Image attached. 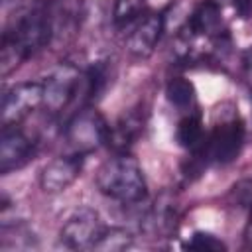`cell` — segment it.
Wrapping results in <instances>:
<instances>
[{"mask_svg":"<svg viewBox=\"0 0 252 252\" xmlns=\"http://www.w3.org/2000/svg\"><path fill=\"white\" fill-rule=\"evenodd\" d=\"M183 246L189 248V250H199V252H220V250H226V244L220 238H217L215 234L205 232V230L193 232L191 238Z\"/></svg>","mask_w":252,"mask_h":252,"instance_id":"20","label":"cell"},{"mask_svg":"<svg viewBox=\"0 0 252 252\" xmlns=\"http://www.w3.org/2000/svg\"><path fill=\"white\" fill-rule=\"evenodd\" d=\"M102 228L104 226H102L98 213L91 207H81L61 226L59 240L63 242V246H67L71 250L93 248L94 242L98 240Z\"/></svg>","mask_w":252,"mask_h":252,"instance_id":"7","label":"cell"},{"mask_svg":"<svg viewBox=\"0 0 252 252\" xmlns=\"http://www.w3.org/2000/svg\"><path fill=\"white\" fill-rule=\"evenodd\" d=\"M108 124L104 116L96 108H83L77 110L65 124V142L69 148V154L77 156H89L96 152L102 144H106L108 138Z\"/></svg>","mask_w":252,"mask_h":252,"instance_id":"4","label":"cell"},{"mask_svg":"<svg viewBox=\"0 0 252 252\" xmlns=\"http://www.w3.org/2000/svg\"><path fill=\"white\" fill-rule=\"evenodd\" d=\"M165 96L171 106H175L179 112H191L197 108V94L195 87L187 79H171L165 87Z\"/></svg>","mask_w":252,"mask_h":252,"instance_id":"17","label":"cell"},{"mask_svg":"<svg viewBox=\"0 0 252 252\" xmlns=\"http://www.w3.org/2000/svg\"><path fill=\"white\" fill-rule=\"evenodd\" d=\"M163 30H165V20L159 12H148L140 16L126 35L128 55L134 59H148L156 51L163 35Z\"/></svg>","mask_w":252,"mask_h":252,"instance_id":"8","label":"cell"},{"mask_svg":"<svg viewBox=\"0 0 252 252\" xmlns=\"http://www.w3.org/2000/svg\"><path fill=\"white\" fill-rule=\"evenodd\" d=\"M234 8L240 14V18H250L252 16V0H236Z\"/></svg>","mask_w":252,"mask_h":252,"instance_id":"22","label":"cell"},{"mask_svg":"<svg viewBox=\"0 0 252 252\" xmlns=\"http://www.w3.org/2000/svg\"><path fill=\"white\" fill-rule=\"evenodd\" d=\"M37 248L33 230L24 222L4 220L0 226V250L2 252H28Z\"/></svg>","mask_w":252,"mask_h":252,"instance_id":"15","label":"cell"},{"mask_svg":"<svg viewBox=\"0 0 252 252\" xmlns=\"http://www.w3.org/2000/svg\"><path fill=\"white\" fill-rule=\"evenodd\" d=\"M220 26H222L220 4H217L215 0H203L201 4H197L187 20V28L191 35H199V37H219Z\"/></svg>","mask_w":252,"mask_h":252,"instance_id":"13","label":"cell"},{"mask_svg":"<svg viewBox=\"0 0 252 252\" xmlns=\"http://www.w3.org/2000/svg\"><path fill=\"white\" fill-rule=\"evenodd\" d=\"M53 41L51 24L47 16V4H35L14 20L12 28L2 33L0 45V75L6 79L26 59L41 51Z\"/></svg>","mask_w":252,"mask_h":252,"instance_id":"1","label":"cell"},{"mask_svg":"<svg viewBox=\"0 0 252 252\" xmlns=\"http://www.w3.org/2000/svg\"><path fill=\"white\" fill-rule=\"evenodd\" d=\"M83 71L73 63H61L43 81V108L47 114H63L77 98H81Z\"/></svg>","mask_w":252,"mask_h":252,"instance_id":"5","label":"cell"},{"mask_svg":"<svg viewBox=\"0 0 252 252\" xmlns=\"http://www.w3.org/2000/svg\"><path fill=\"white\" fill-rule=\"evenodd\" d=\"M246 140V128L244 122L240 120L238 112L232 108L230 114H224L220 120L215 122L213 130L205 136V144L199 152H195V159H201L205 165L207 163H217V165H226L234 161Z\"/></svg>","mask_w":252,"mask_h":252,"instance_id":"3","label":"cell"},{"mask_svg":"<svg viewBox=\"0 0 252 252\" xmlns=\"http://www.w3.org/2000/svg\"><path fill=\"white\" fill-rule=\"evenodd\" d=\"M83 161L85 156H77V154H65L59 156L55 159H51L49 163L43 165V169L39 171V187L43 193H63L67 187H71L81 171H83Z\"/></svg>","mask_w":252,"mask_h":252,"instance_id":"10","label":"cell"},{"mask_svg":"<svg viewBox=\"0 0 252 252\" xmlns=\"http://www.w3.org/2000/svg\"><path fill=\"white\" fill-rule=\"evenodd\" d=\"M47 16L51 24L53 41L71 39L81 30L87 16L85 0H51L47 4Z\"/></svg>","mask_w":252,"mask_h":252,"instance_id":"11","label":"cell"},{"mask_svg":"<svg viewBox=\"0 0 252 252\" xmlns=\"http://www.w3.org/2000/svg\"><path fill=\"white\" fill-rule=\"evenodd\" d=\"M35 156V140L30 138L18 124L4 126L0 134V173L8 175L24 167Z\"/></svg>","mask_w":252,"mask_h":252,"instance_id":"9","label":"cell"},{"mask_svg":"<svg viewBox=\"0 0 252 252\" xmlns=\"http://www.w3.org/2000/svg\"><path fill=\"white\" fill-rule=\"evenodd\" d=\"M244 242H246V246L252 248V207H250V219H248L246 228H244Z\"/></svg>","mask_w":252,"mask_h":252,"instance_id":"23","label":"cell"},{"mask_svg":"<svg viewBox=\"0 0 252 252\" xmlns=\"http://www.w3.org/2000/svg\"><path fill=\"white\" fill-rule=\"evenodd\" d=\"M134 242V236L130 230L122 228V226H110V228H102L98 240L94 242L93 250H100V252H122L126 248H130Z\"/></svg>","mask_w":252,"mask_h":252,"instance_id":"18","label":"cell"},{"mask_svg":"<svg viewBox=\"0 0 252 252\" xmlns=\"http://www.w3.org/2000/svg\"><path fill=\"white\" fill-rule=\"evenodd\" d=\"M205 126H203V120H201V112L195 108L191 112H185L179 122H177V128H175V138H177V144L185 150H189L191 154L199 152L205 144Z\"/></svg>","mask_w":252,"mask_h":252,"instance_id":"14","label":"cell"},{"mask_svg":"<svg viewBox=\"0 0 252 252\" xmlns=\"http://www.w3.org/2000/svg\"><path fill=\"white\" fill-rule=\"evenodd\" d=\"M43 106V83L26 81L14 85L2 98L0 104V124L14 126L28 118L33 110Z\"/></svg>","mask_w":252,"mask_h":252,"instance_id":"6","label":"cell"},{"mask_svg":"<svg viewBox=\"0 0 252 252\" xmlns=\"http://www.w3.org/2000/svg\"><path fill=\"white\" fill-rule=\"evenodd\" d=\"M232 193L240 205L252 207V181H240L232 187Z\"/></svg>","mask_w":252,"mask_h":252,"instance_id":"21","label":"cell"},{"mask_svg":"<svg viewBox=\"0 0 252 252\" xmlns=\"http://www.w3.org/2000/svg\"><path fill=\"white\" fill-rule=\"evenodd\" d=\"M96 187L104 197L122 205H136L148 193L144 171L138 159L128 152L114 154V158L106 159L98 167Z\"/></svg>","mask_w":252,"mask_h":252,"instance_id":"2","label":"cell"},{"mask_svg":"<svg viewBox=\"0 0 252 252\" xmlns=\"http://www.w3.org/2000/svg\"><path fill=\"white\" fill-rule=\"evenodd\" d=\"M148 0H114L112 6V22L114 26H130L134 24L144 8H146Z\"/></svg>","mask_w":252,"mask_h":252,"instance_id":"19","label":"cell"},{"mask_svg":"<svg viewBox=\"0 0 252 252\" xmlns=\"http://www.w3.org/2000/svg\"><path fill=\"white\" fill-rule=\"evenodd\" d=\"M175 207L171 201L159 199L144 219V230L152 236H169L175 230Z\"/></svg>","mask_w":252,"mask_h":252,"instance_id":"16","label":"cell"},{"mask_svg":"<svg viewBox=\"0 0 252 252\" xmlns=\"http://www.w3.org/2000/svg\"><path fill=\"white\" fill-rule=\"evenodd\" d=\"M144 124H146V114L140 108H130L128 112H124L114 126L108 128V138H106V146L114 152V154H124L128 152L136 140L142 136L144 132Z\"/></svg>","mask_w":252,"mask_h":252,"instance_id":"12","label":"cell"}]
</instances>
